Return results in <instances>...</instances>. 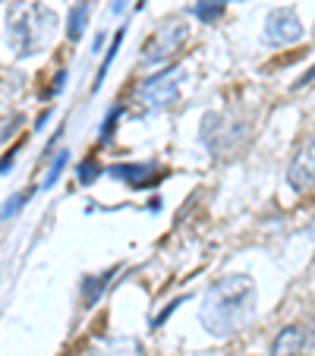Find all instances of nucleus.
Segmentation results:
<instances>
[{"mask_svg": "<svg viewBox=\"0 0 315 356\" xmlns=\"http://www.w3.org/2000/svg\"><path fill=\"white\" fill-rule=\"evenodd\" d=\"M76 177H79L82 186H88V183H95V180L101 177V164L95 161V158H86V161L76 168Z\"/></svg>", "mask_w": 315, "mask_h": 356, "instance_id": "obj_16", "label": "nucleus"}, {"mask_svg": "<svg viewBox=\"0 0 315 356\" xmlns=\"http://www.w3.org/2000/svg\"><path fill=\"white\" fill-rule=\"evenodd\" d=\"M13 161H16V148H13V152H7V158L0 161V174H7V170L13 168Z\"/></svg>", "mask_w": 315, "mask_h": 356, "instance_id": "obj_21", "label": "nucleus"}, {"mask_svg": "<svg viewBox=\"0 0 315 356\" xmlns=\"http://www.w3.org/2000/svg\"><path fill=\"white\" fill-rule=\"evenodd\" d=\"M186 38H189L186 19H177V16H174V19L161 22V26L148 35L145 44H142V60L152 63V67H158V63L170 60V57H174L177 51L183 47V41H186Z\"/></svg>", "mask_w": 315, "mask_h": 356, "instance_id": "obj_4", "label": "nucleus"}, {"mask_svg": "<svg viewBox=\"0 0 315 356\" xmlns=\"http://www.w3.org/2000/svg\"><path fill=\"white\" fill-rule=\"evenodd\" d=\"M306 331L300 325H287L284 331H277V337L271 341V353L268 356H300L306 347Z\"/></svg>", "mask_w": 315, "mask_h": 356, "instance_id": "obj_9", "label": "nucleus"}, {"mask_svg": "<svg viewBox=\"0 0 315 356\" xmlns=\"http://www.w3.org/2000/svg\"><path fill=\"white\" fill-rule=\"evenodd\" d=\"M29 199H32V193H16V195H10V202L3 205V209H0V221H7V218H13L16 211H19Z\"/></svg>", "mask_w": 315, "mask_h": 356, "instance_id": "obj_18", "label": "nucleus"}, {"mask_svg": "<svg viewBox=\"0 0 315 356\" xmlns=\"http://www.w3.org/2000/svg\"><path fill=\"white\" fill-rule=\"evenodd\" d=\"M227 3L230 0H195V7H193V13H195V19L199 22H205V26H211V22H218L224 16V10H227Z\"/></svg>", "mask_w": 315, "mask_h": 356, "instance_id": "obj_14", "label": "nucleus"}, {"mask_svg": "<svg viewBox=\"0 0 315 356\" xmlns=\"http://www.w3.org/2000/svg\"><path fill=\"white\" fill-rule=\"evenodd\" d=\"M120 114H123L120 104H117V108H111V114L104 117V123H101V129H98V139H101V142H111V136H114V129H117V120H120Z\"/></svg>", "mask_w": 315, "mask_h": 356, "instance_id": "obj_17", "label": "nucleus"}, {"mask_svg": "<svg viewBox=\"0 0 315 356\" xmlns=\"http://www.w3.org/2000/svg\"><path fill=\"white\" fill-rule=\"evenodd\" d=\"M70 164V152L67 148H60L54 155V161H51V168H47V174H45V180H41V189H51L57 180H60V174H63V168Z\"/></svg>", "mask_w": 315, "mask_h": 356, "instance_id": "obj_15", "label": "nucleus"}, {"mask_svg": "<svg viewBox=\"0 0 315 356\" xmlns=\"http://www.w3.org/2000/svg\"><path fill=\"white\" fill-rule=\"evenodd\" d=\"M104 38H108V35L98 32V38H95V44H92V51H98V54H101V51H104Z\"/></svg>", "mask_w": 315, "mask_h": 356, "instance_id": "obj_23", "label": "nucleus"}, {"mask_svg": "<svg viewBox=\"0 0 315 356\" xmlns=\"http://www.w3.org/2000/svg\"><path fill=\"white\" fill-rule=\"evenodd\" d=\"M306 234H309V236H312V240H315V215L309 218V227H306Z\"/></svg>", "mask_w": 315, "mask_h": 356, "instance_id": "obj_26", "label": "nucleus"}, {"mask_svg": "<svg viewBox=\"0 0 315 356\" xmlns=\"http://www.w3.org/2000/svg\"><path fill=\"white\" fill-rule=\"evenodd\" d=\"M243 136H246V123H234V127H227L224 114H205L202 123H199V139L205 142V148L211 152V155H224V152H230Z\"/></svg>", "mask_w": 315, "mask_h": 356, "instance_id": "obj_5", "label": "nucleus"}, {"mask_svg": "<svg viewBox=\"0 0 315 356\" xmlns=\"http://www.w3.org/2000/svg\"><path fill=\"white\" fill-rule=\"evenodd\" d=\"M88 16H92V3H88V0H79V3L70 10V19H67V38L70 41H79L82 35H86Z\"/></svg>", "mask_w": 315, "mask_h": 356, "instance_id": "obj_12", "label": "nucleus"}, {"mask_svg": "<svg viewBox=\"0 0 315 356\" xmlns=\"http://www.w3.org/2000/svg\"><path fill=\"white\" fill-rule=\"evenodd\" d=\"M54 29H57V13L51 7H45V3H26V0L10 3L7 41L19 60L45 51L47 41L54 38Z\"/></svg>", "mask_w": 315, "mask_h": 356, "instance_id": "obj_2", "label": "nucleus"}, {"mask_svg": "<svg viewBox=\"0 0 315 356\" xmlns=\"http://www.w3.org/2000/svg\"><path fill=\"white\" fill-rule=\"evenodd\" d=\"M95 356H142V343L136 337H108Z\"/></svg>", "mask_w": 315, "mask_h": 356, "instance_id": "obj_11", "label": "nucleus"}, {"mask_svg": "<svg viewBox=\"0 0 315 356\" xmlns=\"http://www.w3.org/2000/svg\"><path fill=\"white\" fill-rule=\"evenodd\" d=\"M123 7H127V0H114V7H111V13H123Z\"/></svg>", "mask_w": 315, "mask_h": 356, "instance_id": "obj_25", "label": "nucleus"}, {"mask_svg": "<svg viewBox=\"0 0 315 356\" xmlns=\"http://www.w3.org/2000/svg\"><path fill=\"white\" fill-rule=\"evenodd\" d=\"M302 19L296 16L293 7H277L265 16V29H261V38L265 44L271 47H284V44H293V41L302 38Z\"/></svg>", "mask_w": 315, "mask_h": 356, "instance_id": "obj_6", "label": "nucleus"}, {"mask_svg": "<svg viewBox=\"0 0 315 356\" xmlns=\"http://www.w3.org/2000/svg\"><path fill=\"white\" fill-rule=\"evenodd\" d=\"M180 302H186V296H180V300H174V302H170V306H168V309L161 312V316H158V318H152V328H158V325H164V318H168L170 312H174L177 306H180Z\"/></svg>", "mask_w": 315, "mask_h": 356, "instance_id": "obj_19", "label": "nucleus"}, {"mask_svg": "<svg viewBox=\"0 0 315 356\" xmlns=\"http://www.w3.org/2000/svg\"><path fill=\"white\" fill-rule=\"evenodd\" d=\"M63 86H67V73H63V70H60V73H57V82H54V88H51V95H57V92H60V88Z\"/></svg>", "mask_w": 315, "mask_h": 356, "instance_id": "obj_22", "label": "nucleus"}, {"mask_svg": "<svg viewBox=\"0 0 315 356\" xmlns=\"http://www.w3.org/2000/svg\"><path fill=\"white\" fill-rule=\"evenodd\" d=\"M287 183L296 195H306L309 189H315V136L293 155L287 168Z\"/></svg>", "mask_w": 315, "mask_h": 356, "instance_id": "obj_7", "label": "nucleus"}, {"mask_svg": "<svg viewBox=\"0 0 315 356\" xmlns=\"http://www.w3.org/2000/svg\"><path fill=\"white\" fill-rule=\"evenodd\" d=\"M123 35H127V29H117V32H114V38H111L108 51H104V63H101V67H98V73H95V82H92V92H98V88H101V82L108 79V70H111V63H114L117 51H120V44H123Z\"/></svg>", "mask_w": 315, "mask_h": 356, "instance_id": "obj_13", "label": "nucleus"}, {"mask_svg": "<svg viewBox=\"0 0 315 356\" xmlns=\"http://www.w3.org/2000/svg\"><path fill=\"white\" fill-rule=\"evenodd\" d=\"M114 271H117V268H108L104 275H86V277H82L79 293H82V306H86V309H92L95 302L101 300V293L108 290V284H111V277H114Z\"/></svg>", "mask_w": 315, "mask_h": 356, "instance_id": "obj_10", "label": "nucleus"}, {"mask_svg": "<svg viewBox=\"0 0 315 356\" xmlns=\"http://www.w3.org/2000/svg\"><path fill=\"white\" fill-rule=\"evenodd\" d=\"M255 281L249 275H227L208 287L199 302V322L211 337H230L252 318Z\"/></svg>", "mask_w": 315, "mask_h": 356, "instance_id": "obj_1", "label": "nucleus"}, {"mask_svg": "<svg viewBox=\"0 0 315 356\" xmlns=\"http://www.w3.org/2000/svg\"><path fill=\"white\" fill-rule=\"evenodd\" d=\"M309 82H315V67H312V70H306V73H302L300 79L293 82V88H302V86H309Z\"/></svg>", "mask_w": 315, "mask_h": 356, "instance_id": "obj_20", "label": "nucleus"}, {"mask_svg": "<svg viewBox=\"0 0 315 356\" xmlns=\"http://www.w3.org/2000/svg\"><path fill=\"white\" fill-rule=\"evenodd\" d=\"M108 174L114 177V180L129 183L133 189H145V186L161 180L154 164H114V168H108Z\"/></svg>", "mask_w": 315, "mask_h": 356, "instance_id": "obj_8", "label": "nucleus"}, {"mask_svg": "<svg viewBox=\"0 0 315 356\" xmlns=\"http://www.w3.org/2000/svg\"><path fill=\"white\" fill-rule=\"evenodd\" d=\"M180 86H183L180 67H170L154 76H145V79L139 82V88H136V104H139L145 114L168 111L170 104H177V98H180Z\"/></svg>", "mask_w": 315, "mask_h": 356, "instance_id": "obj_3", "label": "nucleus"}, {"mask_svg": "<svg viewBox=\"0 0 315 356\" xmlns=\"http://www.w3.org/2000/svg\"><path fill=\"white\" fill-rule=\"evenodd\" d=\"M145 3H148V0H136V7H139V10H142V7H145Z\"/></svg>", "mask_w": 315, "mask_h": 356, "instance_id": "obj_28", "label": "nucleus"}, {"mask_svg": "<svg viewBox=\"0 0 315 356\" xmlns=\"http://www.w3.org/2000/svg\"><path fill=\"white\" fill-rule=\"evenodd\" d=\"M309 341L315 343V318H312V325H309Z\"/></svg>", "mask_w": 315, "mask_h": 356, "instance_id": "obj_27", "label": "nucleus"}, {"mask_svg": "<svg viewBox=\"0 0 315 356\" xmlns=\"http://www.w3.org/2000/svg\"><path fill=\"white\" fill-rule=\"evenodd\" d=\"M47 117H51V111H41V117H38V120H35V129H45Z\"/></svg>", "mask_w": 315, "mask_h": 356, "instance_id": "obj_24", "label": "nucleus"}]
</instances>
